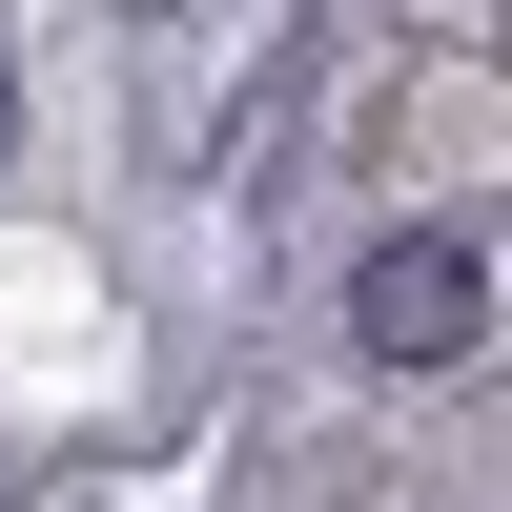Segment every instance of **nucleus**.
<instances>
[{"mask_svg":"<svg viewBox=\"0 0 512 512\" xmlns=\"http://www.w3.org/2000/svg\"><path fill=\"white\" fill-rule=\"evenodd\" d=\"M472 308H492V267H472L451 226H410V246H369V287H349V328H369L390 369H431V349H472Z\"/></svg>","mask_w":512,"mask_h":512,"instance_id":"f257e3e1","label":"nucleus"}]
</instances>
